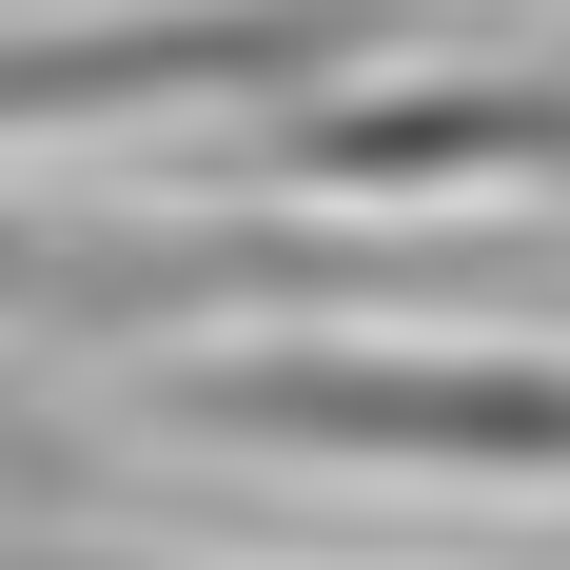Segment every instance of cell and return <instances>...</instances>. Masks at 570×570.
Returning <instances> with one entry per match:
<instances>
[{
    "instance_id": "7a4b0ae2",
    "label": "cell",
    "mask_w": 570,
    "mask_h": 570,
    "mask_svg": "<svg viewBox=\"0 0 570 570\" xmlns=\"http://www.w3.org/2000/svg\"><path fill=\"white\" fill-rule=\"evenodd\" d=\"M394 295L354 236H197V217H20L0 197V315L20 335H158V315H354Z\"/></svg>"
},
{
    "instance_id": "6da1fadb",
    "label": "cell",
    "mask_w": 570,
    "mask_h": 570,
    "mask_svg": "<svg viewBox=\"0 0 570 570\" xmlns=\"http://www.w3.org/2000/svg\"><path fill=\"white\" fill-rule=\"evenodd\" d=\"M177 433L217 453H315V472H492V492H570V354H197Z\"/></svg>"
},
{
    "instance_id": "3957f363",
    "label": "cell",
    "mask_w": 570,
    "mask_h": 570,
    "mask_svg": "<svg viewBox=\"0 0 570 570\" xmlns=\"http://www.w3.org/2000/svg\"><path fill=\"white\" fill-rule=\"evenodd\" d=\"M0 472H79V453H59V433H40V413H20V394H0Z\"/></svg>"
}]
</instances>
